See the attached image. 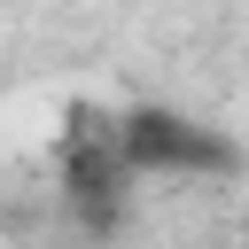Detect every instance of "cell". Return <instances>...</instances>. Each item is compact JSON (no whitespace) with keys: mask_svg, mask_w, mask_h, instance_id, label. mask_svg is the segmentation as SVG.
<instances>
[{"mask_svg":"<svg viewBox=\"0 0 249 249\" xmlns=\"http://www.w3.org/2000/svg\"><path fill=\"white\" fill-rule=\"evenodd\" d=\"M117 140H124V163L140 179H233L241 171V148L202 124V117H179V109H117Z\"/></svg>","mask_w":249,"mask_h":249,"instance_id":"1","label":"cell"},{"mask_svg":"<svg viewBox=\"0 0 249 249\" xmlns=\"http://www.w3.org/2000/svg\"><path fill=\"white\" fill-rule=\"evenodd\" d=\"M132 179H140V171L124 163L117 117H101V109H70V124H62V195H70V210H78L93 233H109V226L124 218Z\"/></svg>","mask_w":249,"mask_h":249,"instance_id":"2","label":"cell"}]
</instances>
